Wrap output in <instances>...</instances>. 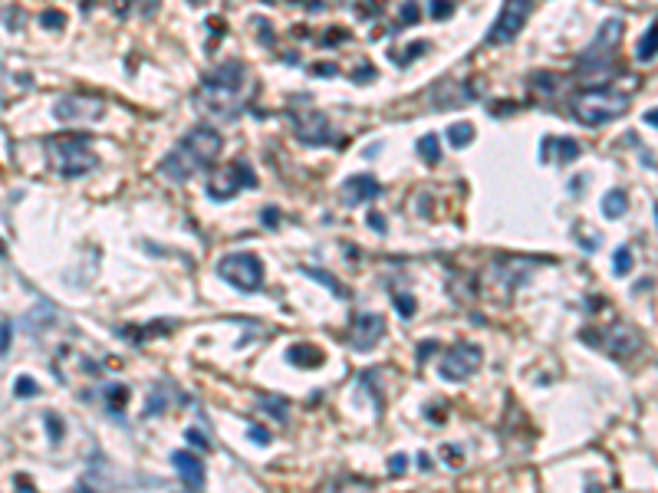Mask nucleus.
<instances>
[{
  "label": "nucleus",
  "mask_w": 658,
  "mask_h": 493,
  "mask_svg": "<svg viewBox=\"0 0 658 493\" xmlns=\"http://www.w3.org/2000/svg\"><path fill=\"white\" fill-rule=\"evenodd\" d=\"M185 437H188V444H195V447H201V451H207V447H211V444L205 441V434L197 431V427H188V434H185Z\"/></svg>",
  "instance_id": "obj_29"
},
{
  "label": "nucleus",
  "mask_w": 658,
  "mask_h": 493,
  "mask_svg": "<svg viewBox=\"0 0 658 493\" xmlns=\"http://www.w3.org/2000/svg\"><path fill=\"white\" fill-rule=\"evenodd\" d=\"M260 405H264V408H267V415H270V417H277V421H280V425H283V421H287V401H274V398H264V401H260Z\"/></svg>",
  "instance_id": "obj_23"
},
{
  "label": "nucleus",
  "mask_w": 658,
  "mask_h": 493,
  "mask_svg": "<svg viewBox=\"0 0 658 493\" xmlns=\"http://www.w3.org/2000/svg\"><path fill=\"white\" fill-rule=\"evenodd\" d=\"M254 187L257 178H254V168H250L244 158H237V162L231 165V168L217 171V175H211V181H207V197H214V201H227V197H234L240 191V187Z\"/></svg>",
  "instance_id": "obj_8"
},
{
  "label": "nucleus",
  "mask_w": 658,
  "mask_h": 493,
  "mask_svg": "<svg viewBox=\"0 0 658 493\" xmlns=\"http://www.w3.org/2000/svg\"><path fill=\"white\" fill-rule=\"evenodd\" d=\"M313 73H317V76H336V66H333V63H329V66H326V63H319Z\"/></svg>",
  "instance_id": "obj_34"
},
{
  "label": "nucleus",
  "mask_w": 658,
  "mask_h": 493,
  "mask_svg": "<svg viewBox=\"0 0 658 493\" xmlns=\"http://www.w3.org/2000/svg\"><path fill=\"white\" fill-rule=\"evenodd\" d=\"M40 24L46 26V30H60V26L66 24V20H63V14H60V10H46V14H43V17H40Z\"/></svg>",
  "instance_id": "obj_26"
},
{
  "label": "nucleus",
  "mask_w": 658,
  "mask_h": 493,
  "mask_svg": "<svg viewBox=\"0 0 658 493\" xmlns=\"http://www.w3.org/2000/svg\"><path fill=\"white\" fill-rule=\"evenodd\" d=\"M632 105V95L625 93H616V89H602V85H590L586 93L573 95L570 99V112H573V119L580 125H590V128H599L606 125V122H616L619 115H625Z\"/></svg>",
  "instance_id": "obj_4"
},
{
  "label": "nucleus",
  "mask_w": 658,
  "mask_h": 493,
  "mask_svg": "<svg viewBox=\"0 0 658 493\" xmlns=\"http://www.w3.org/2000/svg\"><path fill=\"white\" fill-rule=\"evenodd\" d=\"M217 155H221V132L211 125H197L165 155L158 171L168 181H188L191 175H197V171H205L207 165L217 162Z\"/></svg>",
  "instance_id": "obj_1"
},
{
  "label": "nucleus",
  "mask_w": 658,
  "mask_h": 493,
  "mask_svg": "<svg viewBox=\"0 0 658 493\" xmlns=\"http://www.w3.org/2000/svg\"><path fill=\"white\" fill-rule=\"evenodd\" d=\"M171 467L178 470V477L185 480L188 490H201L205 487V464L197 454H188V451H175L171 454Z\"/></svg>",
  "instance_id": "obj_13"
},
{
  "label": "nucleus",
  "mask_w": 658,
  "mask_h": 493,
  "mask_svg": "<svg viewBox=\"0 0 658 493\" xmlns=\"http://www.w3.org/2000/svg\"><path fill=\"white\" fill-rule=\"evenodd\" d=\"M448 138H451L454 148H468L474 142V125L471 122H461V125H451L448 128Z\"/></svg>",
  "instance_id": "obj_19"
},
{
  "label": "nucleus",
  "mask_w": 658,
  "mask_h": 493,
  "mask_svg": "<svg viewBox=\"0 0 658 493\" xmlns=\"http://www.w3.org/2000/svg\"><path fill=\"white\" fill-rule=\"evenodd\" d=\"M635 56H639V60H645V63L658 56V20L649 26V33L639 40V50H635Z\"/></svg>",
  "instance_id": "obj_15"
},
{
  "label": "nucleus",
  "mask_w": 658,
  "mask_h": 493,
  "mask_svg": "<svg viewBox=\"0 0 658 493\" xmlns=\"http://www.w3.org/2000/svg\"><path fill=\"white\" fill-rule=\"evenodd\" d=\"M625 207H629V204H625V194H622V191H609V194L602 197V214H606L609 221L622 217Z\"/></svg>",
  "instance_id": "obj_18"
},
{
  "label": "nucleus",
  "mask_w": 658,
  "mask_h": 493,
  "mask_svg": "<svg viewBox=\"0 0 658 493\" xmlns=\"http://www.w3.org/2000/svg\"><path fill=\"white\" fill-rule=\"evenodd\" d=\"M369 224H372L376 230H385V217H382V214H369Z\"/></svg>",
  "instance_id": "obj_35"
},
{
  "label": "nucleus",
  "mask_w": 658,
  "mask_h": 493,
  "mask_svg": "<svg viewBox=\"0 0 658 493\" xmlns=\"http://www.w3.org/2000/svg\"><path fill=\"white\" fill-rule=\"evenodd\" d=\"M645 122H652V125H655V128H658V109H652V112H649V115H645Z\"/></svg>",
  "instance_id": "obj_38"
},
{
  "label": "nucleus",
  "mask_w": 658,
  "mask_h": 493,
  "mask_svg": "<svg viewBox=\"0 0 658 493\" xmlns=\"http://www.w3.org/2000/svg\"><path fill=\"white\" fill-rule=\"evenodd\" d=\"M43 425H46V431H50V441H53V444H60V441H63V425H60V417H56V415H43Z\"/></svg>",
  "instance_id": "obj_25"
},
{
  "label": "nucleus",
  "mask_w": 658,
  "mask_h": 493,
  "mask_svg": "<svg viewBox=\"0 0 658 493\" xmlns=\"http://www.w3.org/2000/svg\"><path fill=\"white\" fill-rule=\"evenodd\" d=\"M382 332H385L382 316H372V313L356 316V326H352V349L356 352H372L376 349V342L382 339Z\"/></svg>",
  "instance_id": "obj_12"
},
{
  "label": "nucleus",
  "mask_w": 658,
  "mask_h": 493,
  "mask_svg": "<svg viewBox=\"0 0 658 493\" xmlns=\"http://www.w3.org/2000/svg\"><path fill=\"white\" fill-rule=\"evenodd\" d=\"M438 349V346H435V342H425V346H421V349H418V356H421V362H425V356H431V352H435Z\"/></svg>",
  "instance_id": "obj_36"
},
{
  "label": "nucleus",
  "mask_w": 658,
  "mask_h": 493,
  "mask_svg": "<svg viewBox=\"0 0 658 493\" xmlns=\"http://www.w3.org/2000/svg\"><path fill=\"white\" fill-rule=\"evenodd\" d=\"M402 24H418V4H405L402 7Z\"/></svg>",
  "instance_id": "obj_30"
},
{
  "label": "nucleus",
  "mask_w": 658,
  "mask_h": 493,
  "mask_svg": "<svg viewBox=\"0 0 658 493\" xmlns=\"http://www.w3.org/2000/svg\"><path fill=\"white\" fill-rule=\"evenodd\" d=\"M619 36H622V20L609 17L599 26L592 46H586V53L580 56L576 66V79L586 85H606L616 76V50H619Z\"/></svg>",
  "instance_id": "obj_2"
},
{
  "label": "nucleus",
  "mask_w": 658,
  "mask_h": 493,
  "mask_svg": "<svg viewBox=\"0 0 658 493\" xmlns=\"http://www.w3.org/2000/svg\"><path fill=\"white\" fill-rule=\"evenodd\" d=\"M454 10V4L451 0H431V17H438V20H445L448 14Z\"/></svg>",
  "instance_id": "obj_27"
},
{
  "label": "nucleus",
  "mask_w": 658,
  "mask_h": 493,
  "mask_svg": "<svg viewBox=\"0 0 658 493\" xmlns=\"http://www.w3.org/2000/svg\"><path fill=\"white\" fill-rule=\"evenodd\" d=\"M14 391H17L20 398H34V395H36V391H40V388H36V382H34V378H30V375H20V378H17V385H14Z\"/></svg>",
  "instance_id": "obj_24"
},
{
  "label": "nucleus",
  "mask_w": 658,
  "mask_h": 493,
  "mask_svg": "<svg viewBox=\"0 0 658 493\" xmlns=\"http://www.w3.org/2000/svg\"><path fill=\"white\" fill-rule=\"evenodd\" d=\"M612 266H616L619 276H625V273H632V250L629 246H622L616 254V260H612Z\"/></svg>",
  "instance_id": "obj_22"
},
{
  "label": "nucleus",
  "mask_w": 658,
  "mask_h": 493,
  "mask_svg": "<svg viewBox=\"0 0 658 493\" xmlns=\"http://www.w3.org/2000/svg\"><path fill=\"white\" fill-rule=\"evenodd\" d=\"M217 273L240 293H257L264 286V264L254 254H227L217 264Z\"/></svg>",
  "instance_id": "obj_7"
},
{
  "label": "nucleus",
  "mask_w": 658,
  "mask_h": 493,
  "mask_svg": "<svg viewBox=\"0 0 658 493\" xmlns=\"http://www.w3.org/2000/svg\"><path fill=\"white\" fill-rule=\"evenodd\" d=\"M106 398H109V411H119L128 398V388L125 385H109V388H106Z\"/></svg>",
  "instance_id": "obj_20"
},
{
  "label": "nucleus",
  "mask_w": 658,
  "mask_h": 493,
  "mask_svg": "<svg viewBox=\"0 0 658 493\" xmlns=\"http://www.w3.org/2000/svg\"><path fill=\"white\" fill-rule=\"evenodd\" d=\"M264 221H267V224H277V221H280V214H277L274 207H267V211H264Z\"/></svg>",
  "instance_id": "obj_37"
},
{
  "label": "nucleus",
  "mask_w": 658,
  "mask_h": 493,
  "mask_svg": "<svg viewBox=\"0 0 658 493\" xmlns=\"http://www.w3.org/2000/svg\"><path fill=\"white\" fill-rule=\"evenodd\" d=\"M7 346H10V323H4L0 326V356L7 352Z\"/></svg>",
  "instance_id": "obj_33"
},
{
  "label": "nucleus",
  "mask_w": 658,
  "mask_h": 493,
  "mask_svg": "<svg viewBox=\"0 0 658 493\" xmlns=\"http://www.w3.org/2000/svg\"><path fill=\"white\" fill-rule=\"evenodd\" d=\"M480 356H484L480 346L461 342V346H454V349L441 358L438 372H441V378H448V382H464V378H471V375L480 368Z\"/></svg>",
  "instance_id": "obj_10"
},
{
  "label": "nucleus",
  "mask_w": 658,
  "mask_h": 493,
  "mask_svg": "<svg viewBox=\"0 0 658 493\" xmlns=\"http://www.w3.org/2000/svg\"><path fill=\"white\" fill-rule=\"evenodd\" d=\"M342 191L349 197V204H362V201H376L382 194V185L372 175H356V178H349L342 185Z\"/></svg>",
  "instance_id": "obj_14"
},
{
  "label": "nucleus",
  "mask_w": 658,
  "mask_h": 493,
  "mask_svg": "<svg viewBox=\"0 0 658 493\" xmlns=\"http://www.w3.org/2000/svg\"><path fill=\"white\" fill-rule=\"evenodd\" d=\"M405 467H408V460H405V454H395V457H392V467H389V470H392V474L399 477V474H405Z\"/></svg>",
  "instance_id": "obj_32"
},
{
  "label": "nucleus",
  "mask_w": 658,
  "mask_h": 493,
  "mask_svg": "<svg viewBox=\"0 0 658 493\" xmlns=\"http://www.w3.org/2000/svg\"><path fill=\"white\" fill-rule=\"evenodd\" d=\"M250 437H254V444H270V434L260 425H250Z\"/></svg>",
  "instance_id": "obj_31"
},
{
  "label": "nucleus",
  "mask_w": 658,
  "mask_h": 493,
  "mask_svg": "<svg viewBox=\"0 0 658 493\" xmlns=\"http://www.w3.org/2000/svg\"><path fill=\"white\" fill-rule=\"evenodd\" d=\"M533 7H537V0H504V7L497 14L494 26L488 30L484 43H488V46H507V43H513L520 36V30H523V24H527Z\"/></svg>",
  "instance_id": "obj_6"
},
{
  "label": "nucleus",
  "mask_w": 658,
  "mask_h": 493,
  "mask_svg": "<svg viewBox=\"0 0 658 493\" xmlns=\"http://www.w3.org/2000/svg\"><path fill=\"white\" fill-rule=\"evenodd\" d=\"M418 155L425 158L428 165H435L438 158H441V138L435 135V132H428V135L418 138Z\"/></svg>",
  "instance_id": "obj_17"
},
{
  "label": "nucleus",
  "mask_w": 658,
  "mask_h": 493,
  "mask_svg": "<svg viewBox=\"0 0 658 493\" xmlns=\"http://www.w3.org/2000/svg\"><path fill=\"white\" fill-rule=\"evenodd\" d=\"M293 132L303 145H329L336 138V128L329 122V115H323L319 109H307L293 115Z\"/></svg>",
  "instance_id": "obj_11"
},
{
  "label": "nucleus",
  "mask_w": 658,
  "mask_h": 493,
  "mask_svg": "<svg viewBox=\"0 0 658 493\" xmlns=\"http://www.w3.org/2000/svg\"><path fill=\"white\" fill-rule=\"evenodd\" d=\"M303 273H307V276H317V280L323 283V286H329V289H333L336 296H346V289H342L339 283H336V280H333V276H329V273H326V270H317V266H307V270H303Z\"/></svg>",
  "instance_id": "obj_21"
},
{
  "label": "nucleus",
  "mask_w": 658,
  "mask_h": 493,
  "mask_svg": "<svg viewBox=\"0 0 658 493\" xmlns=\"http://www.w3.org/2000/svg\"><path fill=\"white\" fill-rule=\"evenodd\" d=\"M240 85H244V66L240 63H227V66H217L214 73H207L201 79V89H197V103L201 109L211 112V115H221V119H234L240 109Z\"/></svg>",
  "instance_id": "obj_3"
},
{
  "label": "nucleus",
  "mask_w": 658,
  "mask_h": 493,
  "mask_svg": "<svg viewBox=\"0 0 658 493\" xmlns=\"http://www.w3.org/2000/svg\"><path fill=\"white\" fill-rule=\"evenodd\" d=\"M395 309H399V316H415V299L411 296H395Z\"/></svg>",
  "instance_id": "obj_28"
},
{
  "label": "nucleus",
  "mask_w": 658,
  "mask_h": 493,
  "mask_svg": "<svg viewBox=\"0 0 658 493\" xmlns=\"http://www.w3.org/2000/svg\"><path fill=\"white\" fill-rule=\"evenodd\" d=\"M50 165L60 178H83L96 168V155L86 138H53L50 145Z\"/></svg>",
  "instance_id": "obj_5"
},
{
  "label": "nucleus",
  "mask_w": 658,
  "mask_h": 493,
  "mask_svg": "<svg viewBox=\"0 0 658 493\" xmlns=\"http://www.w3.org/2000/svg\"><path fill=\"white\" fill-rule=\"evenodd\" d=\"M171 401V391H168V385H155L152 388V395H148V401H145V415L148 417H155V415H162L165 411V405Z\"/></svg>",
  "instance_id": "obj_16"
},
{
  "label": "nucleus",
  "mask_w": 658,
  "mask_h": 493,
  "mask_svg": "<svg viewBox=\"0 0 658 493\" xmlns=\"http://www.w3.org/2000/svg\"><path fill=\"white\" fill-rule=\"evenodd\" d=\"M106 112V103L99 95H66L60 103L53 105V115L66 125H86V122H96L103 119Z\"/></svg>",
  "instance_id": "obj_9"
}]
</instances>
